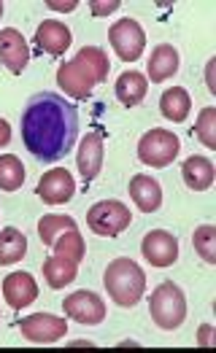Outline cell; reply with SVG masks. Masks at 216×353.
Segmentation results:
<instances>
[{"label":"cell","instance_id":"ac0fdd59","mask_svg":"<svg viewBox=\"0 0 216 353\" xmlns=\"http://www.w3.org/2000/svg\"><path fill=\"white\" fill-rule=\"evenodd\" d=\"M130 197L144 213H155L162 205V186L157 183V178L149 176H135L130 181Z\"/></svg>","mask_w":216,"mask_h":353},{"label":"cell","instance_id":"484cf974","mask_svg":"<svg viewBox=\"0 0 216 353\" xmlns=\"http://www.w3.org/2000/svg\"><path fill=\"white\" fill-rule=\"evenodd\" d=\"M192 245L197 251V256L206 265H216V227L214 224H203L192 232Z\"/></svg>","mask_w":216,"mask_h":353},{"label":"cell","instance_id":"6da1fadb","mask_svg":"<svg viewBox=\"0 0 216 353\" xmlns=\"http://www.w3.org/2000/svg\"><path fill=\"white\" fill-rule=\"evenodd\" d=\"M79 138V111L62 94L35 92L22 111V141L35 159L57 162Z\"/></svg>","mask_w":216,"mask_h":353},{"label":"cell","instance_id":"2e32d148","mask_svg":"<svg viewBox=\"0 0 216 353\" xmlns=\"http://www.w3.org/2000/svg\"><path fill=\"white\" fill-rule=\"evenodd\" d=\"M146 70H149L146 81H152V84L168 81L170 76L179 73V52H176L170 43H159L155 52H152V57H149Z\"/></svg>","mask_w":216,"mask_h":353},{"label":"cell","instance_id":"f1b7e54d","mask_svg":"<svg viewBox=\"0 0 216 353\" xmlns=\"http://www.w3.org/2000/svg\"><path fill=\"white\" fill-rule=\"evenodd\" d=\"M8 141H11V124L6 119H0V148L8 146Z\"/></svg>","mask_w":216,"mask_h":353},{"label":"cell","instance_id":"ba28073f","mask_svg":"<svg viewBox=\"0 0 216 353\" xmlns=\"http://www.w3.org/2000/svg\"><path fill=\"white\" fill-rule=\"evenodd\" d=\"M62 307H65V316L73 319L76 324L95 326L106 319V302L95 292H73L65 296Z\"/></svg>","mask_w":216,"mask_h":353},{"label":"cell","instance_id":"1f68e13d","mask_svg":"<svg viewBox=\"0 0 216 353\" xmlns=\"http://www.w3.org/2000/svg\"><path fill=\"white\" fill-rule=\"evenodd\" d=\"M200 329H203V334H200V343L206 345V343H208V334H211V326L206 324V326H200Z\"/></svg>","mask_w":216,"mask_h":353},{"label":"cell","instance_id":"44dd1931","mask_svg":"<svg viewBox=\"0 0 216 353\" xmlns=\"http://www.w3.org/2000/svg\"><path fill=\"white\" fill-rule=\"evenodd\" d=\"M76 272H79V265L65 256H49L43 262V278H46L49 289H65L68 283L76 281Z\"/></svg>","mask_w":216,"mask_h":353},{"label":"cell","instance_id":"d6986e66","mask_svg":"<svg viewBox=\"0 0 216 353\" xmlns=\"http://www.w3.org/2000/svg\"><path fill=\"white\" fill-rule=\"evenodd\" d=\"M114 92H117V97H119V103H122V105L132 108V105L144 103V97H146V92H149V81H146V76H144V73L127 70V73H122V76L117 79Z\"/></svg>","mask_w":216,"mask_h":353},{"label":"cell","instance_id":"d6a6232c","mask_svg":"<svg viewBox=\"0 0 216 353\" xmlns=\"http://www.w3.org/2000/svg\"><path fill=\"white\" fill-rule=\"evenodd\" d=\"M0 17H3V0H0Z\"/></svg>","mask_w":216,"mask_h":353},{"label":"cell","instance_id":"cb8c5ba5","mask_svg":"<svg viewBox=\"0 0 216 353\" xmlns=\"http://www.w3.org/2000/svg\"><path fill=\"white\" fill-rule=\"evenodd\" d=\"M68 230H79V227L70 216H62V213H49L38 221V235L43 240V245H55L57 235L68 232Z\"/></svg>","mask_w":216,"mask_h":353},{"label":"cell","instance_id":"30bf717a","mask_svg":"<svg viewBox=\"0 0 216 353\" xmlns=\"http://www.w3.org/2000/svg\"><path fill=\"white\" fill-rule=\"evenodd\" d=\"M141 254L152 267H170L179 259V240L165 230H152L141 243Z\"/></svg>","mask_w":216,"mask_h":353},{"label":"cell","instance_id":"9c48e42d","mask_svg":"<svg viewBox=\"0 0 216 353\" xmlns=\"http://www.w3.org/2000/svg\"><path fill=\"white\" fill-rule=\"evenodd\" d=\"M19 329H22V334H25L30 343H43V345H49V343H57V340L65 337L68 321L60 319V316H52V313H32V316L19 321Z\"/></svg>","mask_w":216,"mask_h":353},{"label":"cell","instance_id":"3957f363","mask_svg":"<svg viewBox=\"0 0 216 353\" xmlns=\"http://www.w3.org/2000/svg\"><path fill=\"white\" fill-rule=\"evenodd\" d=\"M103 283H106L108 296L119 307L138 305L144 292H146V275H144V270L135 265L132 259H127V256H119V259H114L111 265L106 267Z\"/></svg>","mask_w":216,"mask_h":353},{"label":"cell","instance_id":"277c9868","mask_svg":"<svg viewBox=\"0 0 216 353\" xmlns=\"http://www.w3.org/2000/svg\"><path fill=\"white\" fill-rule=\"evenodd\" d=\"M149 313H152V321L165 332H173L184 324L186 319V296L184 292L173 283V281H165L159 283L152 299H149Z\"/></svg>","mask_w":216,"mask_h":353},{"label":"cell","instance_id":"5b68a950","mask_svg":"<svg viewBox=\"0 0 216 353\" xmlns=\"http://www.w3.org/2000/svg\"><path fill=\"white\" fill-rule=\"evenodd\" d=\"M179 148H181L179 135H173L170 130L155 127L146 135H141V141H138V159L144 165H149V168H168L179 157Z\"/></svg>","mask_w":216,"mask_h":353},{"label":"cell","instance_id":"8992f818","mask_svg":"<svg viewBox=\"0 0 216 353\" xmlns=\"http://www.w3.org/2000/svg\"><path fill=\"white\" fill-rule=\"evenodd\" d=\"M132 216H130V208L117 200H103V203H95L87 210V224L95 235L100 237H117L122 235L124 230L130 227Z\"/></svg>","mask_w":216,"mask_h":353},{"label":"cell","instance_id":"52a82bcc","mask_svg":"<svg viewBox=\"0 0 216 353\" xmlns=\"http://www.w3.org/2000/svg\"><path fill=\"white\" fill-rule=\"evenodd\" d=\"M108 41H111V46L117 49L119 59H124V62H135V59H141L144 49H146L144 28H141L135 19H130V17L119 19L114 28L108 30Z\"/></svg>","mask_w":216,"mask_h":353},{"label":"cell","instance_id":"4dcf8cb0","mask_svg":"<svg viewBox=\"0 0 216 353\" xmlns=\"http://www.w3.org/2000/svg\"><path fill=\"white\" fill-rule=\"evenodd\" d=\"M214 70H216V59H211V62H208V68H206V79H208V89H211V92H216Z\"/></svg>","mask_w":216,"mask_h":353},{"label":"cell","instance_id":"8fae6325","mask_svg":"<svg viewBox=\"0 0 216 353\" xmlns=\"http://www.w3.org/2000/svg\"><path fill=\"white\" fill-rule=\"evenodd\" d=\"M35 192H38V197L43 203L62 205V203H68L76 194V183H73V178H70V173L65 168H55V170L43 173V178L35 186Z\"/></svg>","mask_w":216,"mask_h":353},{"label":"cell","instance_id":"4fadbf2b","mask_svg":"<svg viewBox=\"0 0 216 353\" xmlns=\"http://www.w3.org/2000/svg\"><path fill=\"white\" fill-rule=\"evenodd\" d=\"M70 41H73L70 30L65 28L62 22H55V19L41 22V25H38V30H35V46H38L41 52L52 54V57L62 54V52L70 46Z\"/></svg>","mask_w":216,"mask_h":353},{"label":"cell","instance_id":"ffe728a7","mask_svg":"<svg viewBox=\"0 0 216 353\" xmlns=\"http://www.w3.org/2000/svg\"><path fill=\"white\" fill-rule=\"evenodd\" d=\"M192 108V97L184 87H170L162 92L159 97V114L168 121H184Z\"/></svg>","mask_w":216,"mask_h":353},{"label":"cell","instance_id":"83f0119b","mask_svg":"<svg viewBox=\"0 0 216 353\" xmlns=\"http://www.w3.org/2000/svg\"><path fill=\"white\" fill-rule=\"evenodd\" d=\"M90 6H92L95 17H106V14H111V11L119 8V0H92Z\"/></svg>","mask_w":216,"mask_h":353},{"label":"cell","instance_id":"7402d4cb","mask_svg":"<svg viewBox=\"0 0 216 353\" xmlns=\"http://www.w3.org/2000/svg\"><path fill=\"white\" fill-rule=\"evenodd\" d=\"M28 254V237L17 227H6L0 232V265H17Z\"/></svg>","mask_w":216,"mask_h":353},{"label":"cell","instance_id":"5bb4252c","mask_svg":"<svg viewBox=\"0 0 216 353\" xmlns=\"http://www.w3.org/2000/svg\"><path fill=\"white\" fill-rule=\"evenodd\" d=\"M3 296L11 307H28L38 296V286L30 272H11L3 281Z\"/></svg>","mask_w":216,"mask_h":353},{"label":"cell","instance_id":"7c38bea8","mask_svg":"<svg viewBox=\"0 0 216 353\" xmlns=\"http://www.w3.org/2000/svg\"><path fill=\"white\" fill-rule=\"evenodd\" d=\"M0 62L14 73L19 76L28 62H30V49H28V41L22 38V32L14 28L0 30Z\"/></svg>","mask_w":216,"mask_h":353},{"label":"cell","instance_id":"4316f807","mask_svg":"<svg viewBox=\"0 0 216 353\" xmlns=\"http://www.w3.org/2000/svg\"><path fill=\"white\" fill-rule=\"evenodd\" d=\"M195 132L200 138V143L208 148H216V108H203L200 117H197V124H195Z\"/></svg>","mask_w":216,"mask_h":353},{"label":"cell","instance_id":"f546056e","mask_svg":"<svg viewBox=\"0 0 216 353\" xmlns=\"http://www.w3.org/2000/svg\"><path fill=\"white\" fill-rule=\"evenodd\" d=\"M46 6L55 8V11H73V8H76V0H65V3H60V0H49Z\"/></svg>","mask_w":216,"mask_h":353},{"label":"cell","instance_id":"9a60e30c","mask_svg":"<svg viewBox=\"0 0 216 353\" xmlns=\"http://www.w3.org/2000/svg\"><path fill=\"white\" fill-rule=\"evenodd\" d=\"M181 178H184V183L192 192H206V189H211V183H214L216 178L214 162L208 157L192 154L181 165Z\"/></svg>","mask_w":216,"mask_h":353},{"label":"cell","instance_id":"d4e9b609","mask_svg":"<svg viewBox=\"0 0 216 353\" xmlns=\"http://www.w3.org/2000/svg\"><path fill=\"white\" fill-rule=\"evenodd\" d=\"M52 248H55V256H65L76 265H81V259H84V237L79 230H68V232L57 235Z\"/></svg>","mask_w":216,"mask_h":353},{"label":"cell","instance_id":"7a4b0ae2","mask_svg":"<svg viewBox=\"0 0 216 353\" xmlns=\"http://www.w3.org/2000/svg\"><path fill=\"white\" fill-rule=\"evenodd\" d=\"M108 70H111L108 54L97 46H84L70 62L60 65L57 84L65 94H70L76 100H87L92 94V89L108 79Z\"/></svg>","mask_w":216,"mask_h":353},{"label":"cell","instance_id":"603a6c76","mask_svg":"<svg viewBox=\"0 0 216 353\" xmlns=\"http://www.w3.org/2000/svg\"><path fill=\"white\" fill-rule=\"evenodd\" d=\"M22 183H25V165H22V159L14 157V154L0 157V189L3 192H17V189H22Z\"/></svg>","mask_w":216,"mask_h":353},{"label":"cell","instance_id":"e0dca14e","mask_svg":"<svg viewBox=\"0 0 216 353\" xmlns=\"http://www.w3.org/2000/svg\"><path fill=\"white\" fill-rule=\"evenodd\" d=\"M76 165H79V173H81L84 181L97 178L100 168H103V135H100V132H90V135L81 141Z\"/></svg>","mask_w":216,"mask_h":353}]
</instances>
